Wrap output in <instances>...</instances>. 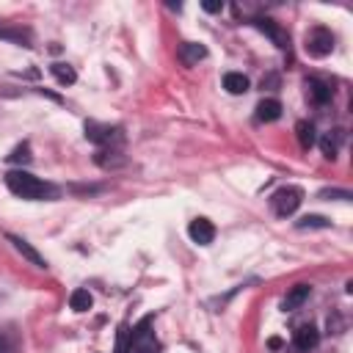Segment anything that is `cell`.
<instances>
[{"label":"cell","instance_id":"13","mask_svg":"<svg viewBox=\"0 0 353 353\" xmlns=\"http://www.w3.org/2000/svg\"><path fill=\"white\" fill-rule=\"evenodd\" d=\"M281 116V102L279 99H262L256 105V119L259 121H276Z\"/></svg>","mask_w":353,"mask_h":353},{"label":"cell","instance_id":"14","mask_svg":"<svg viewBox=\"0 0 353 353\" xmlns=\"http://www.w3.org/2000/svg\"><path fill=\"white\" fill-rule=\"evenodd\" d=\"M94 163L102 168H116V165H124V154L119 149H99L94 154Z\"/></svg>","mask_w":353,"mask_h":353},{"label":"cell","instance_id":"15","mask_svg":"<svg viewBox=\"0 0 353 353\" xmlns=\"http://www.w3.org/2000/svg\"><path fill=\"white\" fill-rule=\"evenodd\" d=\"M309 298V284H295L290 292H287V298H284V312H292V309H298L303 301Z\"/></svg>","mask_w":353,"mask_h":353},{"label":"cell","instance_id":"22","mask_svg":"<svg viewBox=\"0 0 353 353\" xmlns=\"http://www.w3.org/2000/svg\"><path fill=\"white\" fill-rule=\"evenodd\" d=\"M201 8H204V11H210V14H218V11L223 8V3H221V0H204V3H201Z\"/></svg>","mask_w":353,"mask_h":353},{"label":"cell","instance_id":"12","mask_svg":"<svg viewBox=\"0 0 353 353\" xmlns=\"http://www.w3.org/2000/svg\"><path fill=\"white\" fill-rule=\"evenodd\" d=\"M223 88L229 94H245L248 91V77L243 72H226L223 74Z\"/></svg>","mask_w":353,"mask_h":353},{"label":"cell","instance_id":"10","mask_svg":"<svg viewBox=\"0 0 353 353\" xmlns=\"http://www.w3.org/2000/svg\"><path fill=\"white\" fill-rule=\"evenodd\" d=\"M8 243H11V245H14V248H17V251L30 262V265H36V268H47V259H44V256H41V254L28 243V240H22V237H17V234H8Z\"/></svg>","mask_w":353,"mask_h":353},{"label":"cell","instance_id":"6","mask_svg":"<svg viewBox=\"0 0 353 353\" xmlns=\"http://www.w3.org/2000/svg\"><path fill=\"white\" fill-rule=\"evenodd\" d=\"M254 25H256L265 36H270L276 47H281V50L290 47V36H287V30H284L279 22H273V19H268V17H259V19H254Z\"/></svg>","mask_w":353,"mask_h":353},{"label":"cell","instance_id":"16","mask_svg":"<svg viewBox=\"0 0 353 353\" xmlns=\"http://www.w3.org/2000/svg\"><path fill=\"white\" fill-rule=\"evenodd\" d=\"M339 143H342V132H339V130H331V132H325V135L320 138V149H323V154H325L328 160L336 157Z\"/></svg>","mask_w":353,"mask_h":353},{"label":"cell","instance_id":"19","mask_svg":"<svg viewBox=\"0 0 353 353\" xmlns=\"http://www.w3.org/2000/svg\"><path fill=\"white\" fill-rule=\"evenodd\" d=\"M91 303H94V298H91V292H88V290H74V292H72V298H69V306H72L74 312H88V309H91Z\"/></svg>","mask_w":353,"mask_h":353},{"label":"cell","instance_id":"9","mask_svg":"<svg viewBox=\"0 0 353 353\" xmlns=\"http://www.w3.org/2000/svg\"><path fill=\"white\" fill-rule=\"evenodd\" d=\"M317 342H320V334H317V328L309 325V323H306V325H298L295 334H292V345H295V350H303V353H306V350H312Z\"/></svg>","mask_w":353,"mask_h":353},{"label":"cell","instance_id":"2","mask_svg":"<svg viewBox=\"0 0 353 353\" xmlns=\"http://www.w3.org/2000/svg\"><path fill=\"white\" fill-rule=\"evenodd\" d=\"M152 323H154V317L152 314H146L132 331H130V353H157L160 350V342H157V336H154V331H152Z\"/></svg>","mask_w":353,"mask_h":353},{"label":"cell","instance_id":"11","mask_svg":"<svg viewBox=\"0 0 353 353\" xmlns=\"http://www.w3.org/2000/svg\"><path fill=\"white\" fill-rule=\"evenodd\" d=\"M204 55H207L204 44H196V41H185V44H179V50H176V58H179L185 66H193V63H199Z\"/></svg>","mask_w":353,"mask_h":353},{"label":"cell","instance_id":"8","mask_svg":"<svg viewBox=\"0 0 353 353\" xmlns=\"http://www.w3.org/2000/svg\"><path fill=\"white\" fill-rule=\"evenodd\" d=\"M306 97H309V102H314V105H325V102L334 97V88H331V83H325V80H320V77H309V80H306Z\"/></svg>","mask_w":353,"mask_h":353},{"label":"cell","instance_id":"17","mask_svg":"<svg viewBox=\"0 0 353 353\" xmlns=\"http://www.w3.org/2000/svg\"><path fill=\"white\" fill-rule=\"evenodd\" d=\"M50 72H52V77H55L61 85H72V83L77 80V72H74L69 63H61V61H58V63H52V66H50Z\"/></svg>","mask_w":353,"mask_h":353},{"label":"cell","instance_id":"3","mask_svg":"<svg viewBox=\"0 0 353 353\" xmlns=\"http://www.w3.org/2000/svg\"><path fill=\"white\" fill-rule=\"evenodd\" d=\"M301 201H303V190L295 188V185H284L270 196V207L279 218H290L301 207Z\"/></svg>","mask_w":353,"mask_h":353},{"label":"cell","instance_id":"1","mask_svg":"<svg viewBox=\"0 0 353 353\" xmlns=\"http://www.w3.org/2000/svg\"><path fill=\"white\" fill-rule=\"evenodd\" d=\"M6 188L19 196V199H28V201H39V199H52L58 190L47 182H41L39 176H33L30 171H8L6 174Z\"/></svg>","mask_w":353,"mask_h":353},{"label":"cell","instance_id":"20","mask_svg":"<svg viewBox=\"0 0 353 353\" xmlns=\"http://www.w3.org/2000/svg\"><path fill=\"white\" fill-rule=\"evenodd\" d=\"M295 226H298V229H317V226H320V229H328V226H331V221H328V218H323V215H303Z\"/></svg>","mask_w":353,"mask_h":353},{"label":"cell","instance_id":"21","mask_svg":"<svg viewBox=\"0 0 353 353\" xmlns=\"http://www.w3.org/2000/svg\"><path fill=\"white\" fill-rule=\"evenodd\" d=\"M8 160H11V163H19V160H30V149H28V143L17 146V149L8 154Z\"/></svg>","mask_w":353,"mask_h":353},{"label":"cell","instance_id":"23","mask_svg":"<svg viewBox=\"0 0 353 353\" xmlns=\"http://www.w3.org/2000/svg\"><path fill=\"white\" fill-rule=\"evenodd\" d=\"M320 196H323V199H345V201L350 199V193H347V190H323Z\"/></svg>","mask_w":353,"mask_h":353},{"label":"cell","instance_id":"4","mask_svg":"<svg viewBox=\"0 0 353 353\" xmlns=\"http://www.w3.org/2000/svg\"><path fill=\"white\" fill-rule=\"evenodd\" d=\"M85 138L91 143H97L99 149H119L121 143V130L110 127V124H99V121H85Z\"/></svg>","mask_w":353,"mask_h":353},{"label":"cell","instance_id":"18","mask_svg":"<svg viewBox=\"0 0 353 353\" xmlns=\"http://www.w3.org/2000/svg\"><path fill=\"white\" fill-rule=\"evenodd\" d=\"M295 135H298L301 149H312V143H314V124L312 121H298L295 124Z\"/></svg>","mask_w":353,"mask_h":353},{"label":"cell","instance_id":"7","mask_svg":"<svg viewBox=\"0 0 353 353\" xmlns=\"http://www.w3.org/2000/svg\"><path fill=\"white\" fill-rule=\"evenodd\" d=\"M188 234H190L193 243H199V245H210L212 237H215V226H212L207 218H193V221L188 223Z\"/></svg>","mask_w":353,"mask_h":353},{"label":"cell","instance_id":"5","mask_svg":"<svg viewBox=\"0 0 353 353\" xmlns=\"http://www.w3.org/2000/svg\"><path fill=\"white\" fill-rule=\"evenodd\" d=\"M306 44V52L312 55V58H325L331 50H334V33L328 30V28H323V25H314L309 33H306V39H303Z\"/></svg>","mask_w":353,"mask_h":353}]
</instances>
